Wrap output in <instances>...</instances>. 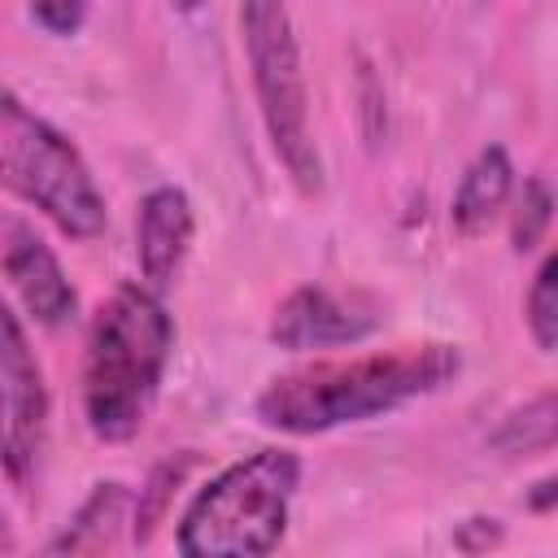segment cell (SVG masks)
<instances>
[{"mask_svg":"<svg viewBox=\"0 0 558 558\" xmlns=\"http://www.w3.org/2000/svg\"><path fill=\"white\" fill-rule=\"evenodd\" d=\"M458 371L462 353L453 344H397L362 357L310 362L288 375H275L257 392L253 414L270 432L318 436L432 397L453 384Z\"/></svg>","mask_w":558,"mask_h":558,"instance_id":"obj_1","label":"cell"},{"mask_svg":"<svg viewBox=\"0 0 558 558\" xmlns=\"http://www.w3.org/2000/svg\"><path fill=\"white\" fill-rule=\"evenodd\" d=\"M174 323L161 292L148 283H122L92 318L83 353V418L96 440H131L161 388L170 366Z\"/></svg>","mask_w":558,"mask_h":558,"instance_id":"obj_2","label":"cell"},{"mask_svg":"<svg viewBox=\"0 0 558 558\" xmlns=\"http://www.w3.org/2000/svg\"><path fill=\"white\" fill-rule=\"evenodd\" d=\"M296 484L301 458L288 449H257L222 466L187 501L174 549L183 558H262L279 549Z\"/></svg>","mask_w":558,"mask_h":558,"instance_id":"obj_3","label":"cell"},{"mask_svg":"<svg viewBox=\"0 0 558 558\" xmlns=\"http://www.w3.org/2000/svg\"><path fill=\"white\" fill-rule=\"evenodd\" d=\"M240 35L266 140L301 196L323 192V157L310 126V92L288 0H240Z\"/></svg>","mask_w":558,"mask_h":558,"instance_id":"obj_4","label":"cell"},{"mask_svg":"<svg viewBox=\"0 0 558 558\" xmlns=\"http://www.w3.org/2000/svg\"><path fill=\"white\" fill-rule=\"evenodd\" d=\"M0 170L4 187L35 205L61 235L96 240L105 231L109 209L83 153L57 126L31 113L13 92L0 100Z\"/></svg>","mask_w":558,"mask_h":558,"instance_id":"obj_5","label":"cell"},{"mask_svg":"<svg viewBox=\"0 0 558 558\" xmlns=\"http://www.w3.org/2000/svg\"><path fill=\"white\" fill-rule=\"evenodd\" d=\"M0 414H4V432H0L4 480L17 493H26L39 480V462L48 445V384L13 310H0Z\"/></svg>","mask_w":558,"mask_h":558,"instance_id":"obj_6","label":"cell"},{"mask_svg":"<svg viewBox=\"0 0 558 558\" xmlns=\"http://www.w3.org/2000/svg\"><path fill=\"white\" fill-rule=\"evenodd\" d=\"M0 244H4V253H0L4 257V279H9L13 296L22 301V310L39 327H65L78 310V292L65 279L57 253L17 214H4Z\"/></svg>","mask_w":558,"mask_h":558,"instance_id":"obj_7","label":"cell"},{"mask_svg":"<svg viewBox=\"0 0 558 558\" xmlns=\"http://www.w3.org/2000/svg\"><path fill=\"white\" fill-rule=\"evenodd\" d=\"M375 310L353 305L318 283H305L296 292H288L275 305L270 318V340L288 353H305V349H331V344H357L362 336L375 331Z\"/></svg>","mask_w":558,"mask_h":558,"instance_id":"obj_8","label":"cell"},{"mask_svg":"<svg viewBox=\"0 0 558 558\" xmlns=\"http://www.w3.org/2000/svg\"><path fill=\"white\" fill-rule=\"evenodd\" d=\"M192 201L183 187H153L140 201V218H135V257H140V275L148 279V288H170L174 275L183 270L187 244H192Z\"/></svg>","mask_w":558,"mask_h":558,"instance_id":"obj_9","label":"cell"},{"mask_svg":"<svg viewBox=\"0 0 558 558\" xmlns=\"http://www.w3.org/2000/svg\"><path fill=\"white\" fill-rule=\"evenodd\" d=\"M122 523H135V497L126 484L105 480L87 493V501L74 510V519L44 545L48 558H65V554H105L118 545Z\"/></svg>","mask_w":558,"mask_h":558,"instance_id":"obj_10","label":"cell"},{"mask_svg":"<svg viewBox=\"0 0 558 558\" xmlns=\"http://www.w3.org/2000/svg\"><path fill=\"white\" fill-rule=\"evenodd\" d=\"M510 196H514V166H510V153H506L501 144H484V148L466 161V170H462V179H458L449 218H453V227H458L462 235H475V231H484V227L501 214V205H506Z\"/></svg>","mask_w":558,"mask_h":558,"instance_id":"obj_11","label":"cell"},{"mask_svg":"<svg viewBox=\"0 0 558 558\" xmlns=\"http://www.w3.org/2000/svg\"><path fill=\"white\" fill-rule=\"evenodd\" d=\"M558 445V388L514 405L488 436V449L493 453H506V458H519V453H541V449H554Z\"/></svg>","mask_w":558,"mask_h":558,"instance_id":"obj_12","label":"cell"},{"mask_svg":"<svg viewBox=\"0 0 558 558\" xmlns=\"http://www.w3.org/2000/svg\"><path fill=\"white\" fill-rule=\"evenodd\" d=\"M523 318H527V336L536 340L541 353L558 349V244L545 253V262L536 266L532 283H527Z\"/></svg>","mask_w":558,"mask_h":558,"instance_id":"obj_13","label":"cell"},{"mask_svg":"<svg viewBox=\"0 0 558 558\" xmlns=\"http://www.w3.org/2000/svg\"><path fill=\"white\" fill-rule=\"evenodd\" d=\"M187 466H192V453H179V458H166V462L153 466L148 484H144L140 497H135V523H131V536H135L140 545H144V541L157 532V523L166 519V510H170V501H174V488L183 484Z\"/></svg>","mask_w":558,"mask_h":558,"instance_id":"obj_14","label":"cell"},{"mask_svg":"<svg viewBox=\"0 0 558 558\" xmlns=\"http://www.w3.org/2000/svg\"><path fill=\"white\" fill-rule=\"evenodd\" d=\"M554 222V192L541 174L523 179V187L514 192V209H510V244L514 253H527L541 244V235Z\"/></svg>","mask_w":558,"mask_h":558,"instance_id":"obj_15","label":"cell"},{"mask_svg":"<svg viewBox=\"0 0 558 558\" xmlns=\"http://www.w3.org/2000/svg\"><path fill=\"white\" fill-rule=\"evenodd\" d=\"M87 4H92V0H26L31 17H35L48 35H57V39H70V35L83 31Z\"/></svg>","mask_w":558,"mask_h":558,"instance_id":"obj_16","label":"cell"},{"mask_svg":"<svg viewBox=\"0 0 558 558\" xmlns=\"http://www.w3.org/2000/svg\"><path fill=\"white\" fill-rule=\"evenodd\" d=\"M493 545H501V523L497 519L475 514V519H462L453 527V549H462V554H484Z\"/></svg>","mask_w":558,"mask_h":558,"instance_id":"obj_17","label":"cell"},{"mask_svg":"<svg viewBox=\"0 0 558 558\" xmlns=\"http://www.w3.org/2000/svg\"><path fill=\"white\" fill-rule=\"evenodd\" d=\"M523 506H527L532 514H554V510H558V471L532 480L527 493H523Z\"/></svg>","mask_w":558,"mask_h":558,"instance_id":"obj_18","label":"cell"},{"mask_svg":"<svg viewBox=\"0 0 558 558\" xmlns=\"http://www.w3.org/2000/svg\"><path fill=\"white\" fill-rule=\"evenodd\" d=\"M170 4H174V9H179V13H196V9H201V4H205V0H170Z\"/></svg>","mask_w":558,"mask_h":558,"instance_id":"obj_19","label":"cell"}]
</instances>
